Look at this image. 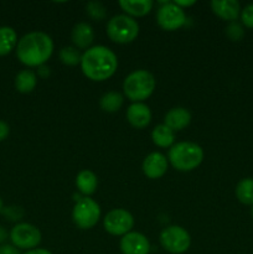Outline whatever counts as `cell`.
Listing matches in <instances>:
<instances>
[{"mask_svg": "<svg viewBox=\"0 0 253 254\" xmlns=\"http://www.w3.org/2000/svg\"><path fill=\"white\" fill-rule=\"evenodd\" d=\"M72 42L77 49H89L94 40L93 27L87 22H78L73 26L71 34Z\"/></svg>", "mask_w": 253, "mask_h": 254, "instance_id": "16", "label": "cell"}, {"mask_svg": "<svg viewBox=\"0 0 253 254\" xmlns=\"http://www.w3.org/2000/svg\"><path fill=\"white\" fill-rule=\"evenodd\" d=\"M17 45V35L12 27H0V56H6Z\"/></svg>", "mask_w": 253, "mask_h": 254, "instance_id": "21", "label": "cell"}, {"mask_svg": "<svg viewBox=\"0 0 253 254\" xmlns=\"http://www.w3.org/2000/svg\"><path fill=\"white\" fill-rule=\"evenodd\" d=\"M143 173L149 179H160L165 175L168 170V159L164 154L154 151L150 153L143 161Z\"/></svg>", "mask_w": 253, "mask_h": 254, "instance_id": "12", "label": "cell"}, {"mask_svg": "<svg viewBox=\"0 0 253 254\" xmlns=\"http://www.w3.org/2000/svg\"><path fill=\"white\" fill-rule=\"evenodd\" d=\"M213 14L226 21H236L241 15V5L237 0H213L211 1Z\"/></svg>", "mask_w": 253, "mask_h": 254, "instance_id": "14", "label": "cell"}, {"mask_svg": "<svg viewBox=\"0 0 253 254\" xmlns=\"http://www.w3.org/2000/svg\"><path fill=\"white\" fill-rule=\"evenodd\" d=\"M54 52V41L42 31H32L17 41L16 56L27 67L44 66Z\"/></svg>", "mask_w": 253, "mask_h": 254, "instance_id": "2", "label": "cell"}, {"mask_svg": "<svg viewBox=\"0 0 253 254\" xmlns=\"http://www.w3.org/2000/svg\"><path fill=\"white\" fill-rule=\"evenodd\" d=\"M160 245L171 254H183L190 248L191 237L181 226H169L160 233Z\"/></svg>", "mask_w": 253, "mask_h": 254, "instance_id": "7", "label": "cell"}, {"mask_svg": "<svg viewBox=\"0 0 253 254\" xmlns=\"http://www.w3.org/2000/svg\"><path fill=\"white\" fill-rule=\"evenodd\" d=\"M156 21L163 30L175 31L183 27L186 22V15L181 7L174 2H164L156 12Z\"/></svg>", "mask_w": 253, "mask_h": 254, "instance_id": "9", "label": "cell"}, {"mask_svg": "<svg viewBox=\"0 0 253 254\" xmlns=\"http://www.w3.org/2000/svg\"><path fill=\"white\" fill-rule=\"evenodd\" d=\"M24 254H52V253L50 252V251L44 250V248H35V250L27 251V252Z\"/></svg>", "mask_w": 253, "mask_h": 254, "instance_id": "32", "label": "cell"}, {"mask_svg": "<svg viewBox=\"0 0 253 254\" xmlns=\"http://www.w3.org/2000/svg\"><path fill=\"white\" fill-rule=\"evenodd\" d=\"M191 113L183 107H175L171 108L164 117V124L171 129L173 131L183 130L184 128L190 124Z\"/></svg>", "mask_w": 253, "mask_h": 254, "instance_id": "15", "label": "cell"}, {"mask_svg": "<svg viewBox=\"0 0 253 254\" xmlns=\"http://www.w3.org/2000/svg\"><path fill=\"white\" fill-rule=\"evenodd\" d=\"M107 35L117 44H130L138 37L139 25L128 15H116L107 24Z\"/></svg>", "mask_w": 253, "mask_h": 254, "instance_id": "5", "label": "cell"}, {"mask_svg": "<svg viewBox=\"0 0 253 254\" xmlns=\"http://www.w3.org/2000/svg\"><path fill=\"white\" fill-rule=\"evenodd\" d=\"M154 2L151 0H121L119 1V6L122 7L124 12L130 17H141L145 16L146 14L150 12L153 9Z\"/></svg>", "mask_w": 253, "mask_h": 254, "instance_id": "17", "label": "cell"}, {"mask_svg": "<svg viewBox=\"0 0 253 254\" xmlns=\"http://www.w3.org/2000/svg\"><path fill=\"white\" fill-rule=\"evenodd\" d=\"M60 60L66 66H77L81 64L82 55L77 47L66 46L60 50Z\"/></svg>", "mask_w": 253, "mask_h": 254, "instance_id": "24", "label": "cell"}, {"mask_svg": "<svg viewBox=\"0 0 253 254\" xmlns=\"http://www.w3.org/2000/svg\"><path fill=\"white\" fill-rule=\"evenodd\" d=\"M0 254H20L19 250L12 245L0 246Z\"/></svg>", "mask_w": 253, "mask_h": 254, "instance_id": "30", "label": "cell"}, {"mask_svg": "<svg viewBox=\"0 0 253 254\" xmlns=\"http://www.w3.org/2000/svg\"><path fill=\"white\" fill-rule=\"evenodd\" d=\"M236 197L243 205L253 206V179L246 178L236 186Z\"/></svg>", "mask_w": 253, "mask_h": 254, "instance_id": "23", "label": "cell"}, {"mask_svg": "<svg viewBox=\"0 0 253 254\" xmlns=\"http://www.w3.org/2000/svg\"><path fill=\"white\" fill-rule=\"evenodd\" d=\"M241 20H242V25H245L248 29H253V4L247 5L241 10Z\"/></svg>", "mask_w": 253, "mask_h": 254, "instance_id": "28", "label": "cell"}, {"mask_svg": "<svg viewBox=\"0 0 253 254\" xmlns=\"http://www.w3.org/2000/svg\"><path fill=\"white\" fill-rule=\"evenodd\" d=\"M2 210H4V205H2V200L0 197V213H2Z\"/></svg>", "mask_w": 253, "mask_h": 254, "instance_id": "35", "label": "cell"}, {"mask_svg": "<svg viewBox=\"0 0 253 254\" xmlns=\"http://www.w3.org/2000/svg\"><path fill=\"white\" fill-rule=\"evenodd\" d=\"M124 98L119 92H107L99 99V106L107 113H116L123 106Z\"/></svg>", "mask_w": 253, "mask_h": 254, "instance_id": "22", "label": "cell"}, {"mask_svg": "<svg viewBox=\"0 0 253 254\" xmlns=\"http://www.w3.org/2000/svg\"><path fill=\"white\" fill-rule=\"evenodd\" d=\"M156 81L151 72L146 69H136L126 77L123 82V92L126 98L134 103H143L153 94Z\"/></svg>", "mask_w": 253, "mask_h": 254, "instance_id": "3", "label": "cell"}, {"mask_svg": "<svg viewBox=\"0 0 253 254\" xmlns=\"http://www.w3.org/2000/svg\"><path fill=\"white\" fill-rule=\"evenodd\" d=\"M174 4H176L179 7H181V9L184 10V7H189L195 5L196 1H193V0H191V1H180V0H178V1H174Z\"/></svg>", "mask_w": 253, "mask_h": 254, "instance_id": "31", "label": "cell"}, {"mask_svg": "<svg viewBox=\"0 0 253 254\" xmlns=\"http://www.w3.org/2000/svg\"><path fill=\"white\" fill-rule=\"evenodd\" d=\"M37 84V77L31 69H22L15 77V88L20 93H31Z\"/></svg>", "mask_w": 253, "mask_h": 254, "instance_id": "19", "label": "cell"}, {"mask_svg": "<svg viewBox=\"0 0 253 254\" xmlns=\"http://www.w3.org/2000/svg\"><path fill=\"white\" fill-rule=\"evenodd\" d=\"M101 218V207L91 197L82 196L77 198L72 210V220L81 230H89L98 223Z\"/></svg>", "mask_w": 253, "mask_h": 254, "instance_id": "6", "label": "cell"}, {"mask_svg": "<svg viewBox=\"0 0 253 254\" xmlns=\"http://www.w3.org/2000/svg\"><path fill=\"white\" fill-rule=\"evenodd\" d=\"M104 230L112 236H122L129 233L134 226V218L130 212L124 208L109 211L103 220Z\"/></svg>", "mask_w": 253, "mask_h": 254, "instance_id": "10", "label": "cell"}, {"mask_svg": "<svg viewBox=\"0 0 253 254\" xmlns=\"http://www.w3.org/2000/svg\"><path fill=\"white\" fill-rule=\"evenodd\" d=\"M39 76H41V77L50 76V68H49V67L40 66L39 67Z\"/></svg>", "mask_w": 253, "mask_h": 254, "instance_id": "34", "label": "cell"}, {"mask_svg": "<svg viewBox=\"0 0 253 254\" xmlns=\"http://www.w3.org/2000/svg\"><path fill=\"white\" fill-rule=\"evenodd\" d=\"M86 12L88 14L89 17H92L93 20L97 21H101L106 17L107 15V9L104 7V5L99 1H89L86 5Z\"/></svg>", "mask_w": 253, "mask_h": 254, "instance_id": "25", "label": "cell"}, {"mask_svg": "<svg viewBox=\"0 0 253 254\" xmlns=\"http://www.w3.org/2000/svg\"><path fill=\"white\" fill-rule=\"evenodd\" d=\"M5 217L9 221H19L21 220V217L24 216V211L21 207H17V206H9V207H4L2 210Z\"/></svg>", "mask_w": 253, "mask_h": 254, "instance_id": "27", "label": "cell"}, {"mask_svg": "<svg viewBox=\"0 0 253 254\" xmlns=\"http://www.w3.org/2000/svg\"><path fill=\"white\" fill-rule=\"evenodd\" d=\"M12 246L20 250H35L41 242V232L31 223H17L9 233Z\"/></svg>", "mask_w": 253, "mask_h": 254, "instance_id": "8", "label": "cell"}, {"mask_svg": "<svg viewBox=\"0 0 253 254\" xmlns=\"http://www.w3.org/2000/svg\"><path fill=\"white\" fill-rule=\"evenodd\" d=\"M126 121L136 129L146 128L151 122L150 108L144 103H133L126 109Z\"/></svg>", "mask_w": 253, "mask_h": 254, "instance_id": "13", "label": "cell"}, {"mask_svg": "<svg viewBox=\"0 0 253 254\" xmlns=\"http://www.w3.org/2000/svg\"><path fill=\"white\" fill-rule=\"evenodd\" d=\"M121 251L123 254H149L150 242L139 232H129L121 238Z\"/></svg>", "mask_w": 253, "mask_h": 254, "instance_id": "11", "label": "cell"}, {"mask_svg": "<svg viewBox=\"0 0 253 254\" xmlns=\"http://www.w3.org/2000/svg\"><path fill=\"white\" fill-rule=\"evenodd\" d=\"M203 150L192 141H180L169 150V161L179 171H192L202 163Z\"/></svg>", "mask_w": 253, "mask_h": 254, "instance_id": "4", "label": "cell"}, {"mask_svg": "<svg viewBox=\"0 0 253 254\" xmlns=\"http://www.w3.org/2000/svg\"><path fill=\"white\" fill-rule=\"evenodd\" d=\"M10 133V127L6 122L0 121V141L5 140Z\"/></svg>", "mask_w": 253, "mask_h": 254, "instance_id": "29", "label": "cell"}, {"mask_svg": "<svg viewBox=\"0 0 253 254\" xmlns=\"http://www.w3.org/2000/svg\"><path fill=\"white\" fill-rule=\"evenodd\" d=\"M151 139L159 148H171L175 141V134L165 124H159L151 131Z\"/></svg>", "mask_w": 253, "mask_h": 254, "instance_id": "20", "label": "cell"}, {"mask_svg": "<svg viewBox=\"0 0 253 254\" xmlns=\"http://www.w3.org/2000/svg\"><path fill=\"white\" fill-rule=\"evenodd\" d=\"M79 64L87 78L94 82H103L116 73L118 59L111 49L103 45H97L82 54Z\"/></svg>", "mask_w": 253, "mask_h": 254, "instance_id": "1", "label": "cell"}, {"mask_svg": "<svg viewBox=\"0 0 253 254\" xmlns=\"http://www.w3.org/2000/svg\"><path fill=\"white\" fill-rule=\"evenodd\" d=\"M76 186L82 195L89 197L96 192L97 186H98V179L93 171L82 170L76 178Z\"/></svg>", "mask_w": 253, "mask_h": 254, "instance_id": "18", "label": "cell"}, {"mask_svg": "<svg viewBox=\"0 0 253 254\" xmlns=\"http://www.w3.org/2000/svg\"><path fill=\"white\" fill-rule=\"evenodd\" d=\"M251 213H252V217H253V206H252V210H251Z\"/></svg>", "mask_w": 253, "mask_h": 254, "instance_id": "36", "label": "cell"}, {"mask_svg": "<svg viewBox=\"0 0 253 254\" xmlns=\"http://www.w3.org/2000/svg\"><path fill=\"white\" fill-rule=\"evenodd\" d=\"M226 35L231 41H240L245 36V29L240 22L232 21L226 27Z\"/></svg>", "mask_w": 253, "mask_h": 254, "instance_id": "26", "label": "cell"}, {"mask_svg": "<svg viewBox=\"0 0 253 254\" xmlns=\"http://www.w3.org/2000/svg\"><path fill=\"white\" fill-rule=\"evenodd\" d=\"M7 237H9V233H7V231L5 230L2 226H0V245H1V243H4L5 241L7 240Z\"/></svg>", "mask_w": 253, "mask_h": 254, "instance_id": "33", "label": "cell"}]
</instances>
